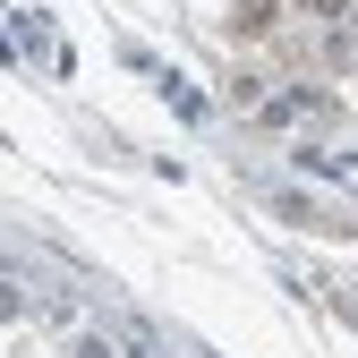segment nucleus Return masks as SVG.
<instances>
[{
	"mask_svg": "<svg viewBox=\"0 0 358 358\" xmlns=\"http://www.w3.org/2000/svg\"><path fill=\"white\" fill-rule=\"evenodd\" d=\"M324 120H333V94H324V85H273L264 111H256V128H324Z\"/></svg>",
	"mask_w": 358,
	"mask_h": 358,
	"instance_id": "f257e3e1",
	"label": "nucleus"
},
{
	"mask_svg": "<svg viewBox=\"0 0 358 358\" xmlns=\"http://www.w3.org/2000/svg\"><path fill=\"white\" fill-rule=\"evenodd\" d=\"M231 34L239 43H273L282 34V0H239V9H231Z\"/></svg>",
	"mask_w": 358,
	"mask_h": 358,
	"instance_id": "f03ea898",
	"label": "nucleus"
},
{
	"mask_svg": "<svg viewBox=\"0 0 358 358\" xmlns=\"http://www.w3.org/2000/svg\"><path fill=\"white\" fill-rule=\"evenodd\" d=\"M290 9H307L316 26H350V9H358V0H290Z\"/></svg>",
	"mask_w": 358,
	"mask_h": 358,
	"instance_id": "7ed1b4c3",
	"label": "nucleus"
}]
</instances>
